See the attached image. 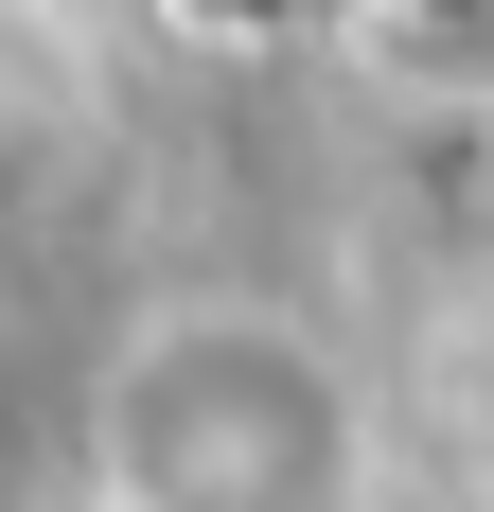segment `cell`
<instances>
[{"label":"cell","instance_id":"cell-1","mask_svg":"<svg viewBox=\"0 0 494 512\" xmlns=\"http://www.w3.org/2000/svg\"><path fill=\"white\" fill-rule=\"evenodd\" d=\"M89 512H389V389L336 318L177 283L89 354Z\"/></svg>","mask_w":494,"mask_h":512}]
</instances>
